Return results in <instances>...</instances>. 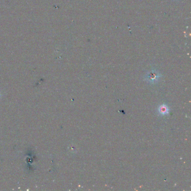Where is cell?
<instances>
[{
	"instance_id": "2",
	"label": "cell",
	"mask_w": 191,
	"mask_h": 191,
	"mask_svg": "<svg viewBox=\"0 0 191 191\" xmlns=\"http://www.w3.org/2000/svg\"><path fill=\"white\" fill-rule=\"evenodd\" d=\"M158 111L160 114L166 115L169 113V109L167 106H166L165 105H162L160 107Z\"/></svg>"
},
{
	"instance_id": "1",
	"label": "cell",
	"mask_w": 191,
	"mask_h": 191,
	"mask_svg": "<svg viewBox=\"0 0 191 191\" xmlns=\"http://www.w3.org/2000/svg\"><path fill=\"white\" fill-rule=\"evenodd\" d=\"M159 78V74L155 71H151L146 76V80L150 82H155Z\"/></svg>"
}]
</instances>
